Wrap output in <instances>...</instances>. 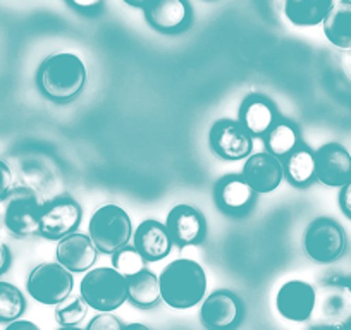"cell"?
I'll list each match as a JSON object with an SVG mask.
<instances>
[{
	"label": "cell",
	"mask_w": 351,
	"mask_h": 330,
	"mask_svg": "<svg viewBox=\"0 0 351 330\" xmlns=\"http://www.w3.org/2000/svg\"><path fill=\"white\" fill-rule=\"evenodd\" d=\"M339 207L348 218H351V181L341 188Z\"/></svg>",
	"instance_id": "cell-31"
},
{
	"label": "cell",
	"mask_w": 351,
	"mask_h": 330,
	"mask_svg": "<svg viewBox=\"0 0 351 330\" xmlns=\"http://www.w3.org/2000/svg\"><path fill=\"white\" fill-rule=\"evenodd\" d=\"M83 212L73 198H57L43 205L40 218V236L50 241H60L66 236L76 232L80 227Z\"/></svg>",
	"instance_id": "cell-11"
},
{
	"label": "cell",
	"mask_w": 351,
	"mask_h": 330,
	"mask_svg": "<svg viewBox=\"0 0 351 330\" xmlns=\"http://www.w3.org/2000/svg\"><path fill=\"white\" fill-rule=\"evenodd\" d=\"M315 179L329 188L351 181V155L343 144L326 143L315 151Z\"/></svg>",
	"instance_id": "cell-13"
},
{
	"label": "cell",
	"mask_w": 351,
	"mask_h": 330,
	"mask_svg": "<svg viewBox=\"0 0 351 330\" xmlns=\"http://www.w3.org/2000/svg\"><path fill=\"white\" fill-rule=\"evenodd\" d=\"M81 298L97 312H114L128 299V279L114 267L88 270L80 284Z\"/></svg>",
	"instance_id": "cell-4"
},
{
	"label": "cell",
	"mask_w": 351,
	"mask_h": 330,
	"mask_svg": "<svg viewBox=\"0 0 351 330\" xmlns=\"http://www.w3.org/2000/svg\"><path fill=\"white\" fill-rule=\"evenodd\" d=\"M255 191L252 190L245 177L238 174L224 176L215 186V201L219 208L229 215L245 214L253 203Z\"/></svg>",
	"instance_id": "cell-18"
},
{
	"label": "cell",
	"mask_w": 351,
	"mask_h": 330,
	"mask_svg": "<svg viewBox=\"0 0 351 330\" xmlns=\"http://www.w3.org/2000/svg\"><path fill=\"white\" fill-rule=\"evenodd\" d=\"M312 330L351 329V279L334 277L315 288Z\"/></svg>",
	"instance_id": "cell-3"
},
{
	"label": "cell",
	"mask_w": 351,
	"mask_h": 330,
	"mask_svg": "<svg viewBox=\"0 0 351 330\" xmlns=\"http://www.w3.org/2000/svg\"><path fill=\"white\" fill-rule=\"evenodd\" d=\"M12 179H14V176H12V170L8 162L0 160V201H4L11 194Z\"/></svg>",
	"instance_id": "cell-30"
},
{
	"label": "cell",
	"mask_w": 351,
	"mask_h": 330,
	"mask_svg": "<svg viewBox=\"0 0 351 330\" xmlns=\"http://www.w3.org/2000/svg\"><path fill=\"white\" fill-rule=\"evenodd\" d=\"M43 205L32 190H16L8 196L4 208V225L14 238L26 239L40 234Z\"/></svg>",
	"instance_id": "cell-8"
},
{
	"label": "cell",
	"mask_w": 351,
	"mask_h": 330,
	"mask_svg": "<svg viewBox=\"0 0 351 330\" xmlns=\"http://www.w3.org/2000/svg\"><path fill=\"white\" fill-rule=\"evenodd\" d=\"M128 299L133 301L138 308H154L160 303V284L158 277L150 270H141L128 277Z\"/></svg>",
	"instance_id": "cell-23"
},
{
	"label": "cell",
	"mask_w": 351,
	"mask_h": 330,
	"mask_svg": "<svg viewBox=\"0 0 351 330\" xmlns=\"http://www.w3.org/2000/svg\"><path fill=\"white\" fill-rule=\"evenodd\" d=\"M9 267H11V251H9L8 244L0 239V275L8 272Z\"/></svg>",
	"instance_id": "cell-32"
},
{
	"label": "cell",
	"mask_w": 351,
	"mask_h": 330,
	"mask_svg": "<svg viewBox=\"0 0 351 330\" xmlns=\"http://www.w3.org/2000/svg\"><path fill=\"white\" fill-rule=\"evenodd\" d=\"M145 264H147V260L134 246H124L123 250L112 255L114 268L126 279L145 270Z\"/></svg>",
	"instance_id": "cell-28"
},
{
	"label": "cell",
	"mask_w": 351,
	"mask_h": 330,
	"mask_svg": "<svg viewBox=\"0 0 351 330\" xmlns=\"http://www.w3.org/2000/svg\"><path fill=\"white\" fill-rule=\"evenodd\" d=\"M123 330H152L150 327L143 325V323H128V325H124Z\"/></svg>",
	"instance_id": "cell-36"
},
{
	"label": "cell",
	"mask_w": 351,
	"mask_h": 330,
	"mask_svg": "<svg viewBox=\"0 0 351 330\" xmlns=\"http://www.w3.org/2000/svg\"><path fill=\"white\" fill-rule=\"evenodd\" d=\"M324 35L334 47L351 50V0H337L322 23Z\"/></svg>",
	"instance_id": "cell-21"
},
{
	"label": "cell",
	"mask_w": 351,
	"mask_h": 330,
	"mask_svg": "<svg viewBox=\"0 0 351 330\" xmlns=\"http://www.w3.org/2000/svg\"><path fill=\"white\" fill-rule=\"evenodd\" d=\"M25 312V294L11 282H0V323L14 322Z\"/></svg>",
	"instance_id": "cell-26"
},
{
	"label": "cell",
	"mask_w": 351,
	"mask_h": 330,
	"mask_svg": "<svg viewBox=\"0 0 351 330\" xmlns=\"http://www.w3.org/2000/svg\"><path fill=\"white\" fill-rule=\"evenodd\" d=\"M239 123L252 136H265L278 123L276 109L265 97L250 95L239 110Z\"/></svg>",
	"instance_id": "cell-20"
},
{
	"label": "cell",
	"mask_w": 351,
	"mask_h": 330,
	"mask_svg": "<svg viewBox=\"0 0 351 330\" xmlns=\"http://www.w3.org/2000/svg\"><path fill=\"white\" fill-rule=\"evenodd\" d=\"M300 144L298 127L289 120H278L265 134V147L274 157H288Z\"/></svg>",
	"instance_id": "cell-25"
},
{
	"label": "cell",
	"mask_w": 351,
	"mask_h": 330,
	"mask_svg": "<svg viewBox=\"0 0 351 330\" xmlns=\"http://www.w3.org/2000/svg\"><path fill=\"white\" fill-rule=\"evenodd\" d=\"M172 242L167 227L157 220H143L134 231V248L148 262H157L171 253Z\"/></svg>",
	"instance_id": "cell-19"
},
{
	"label": "cell",
	"mask_w": 351,
	"mask_h": 330,
	"mask_svg": "<svg viewBox=\"0 0 351 330\" xmlns=\"http://www.w3.org/2000/svg\"><path fill=\"white\" fill-rule=\"evenodd\" d=\"M208 143L217 157L231 162L248 158L253 150V136L239 120L232 119L214 123L208 134Z\"/></svg>",
	"instance_id": "cell-9"
},
{
	"label": "cell",
	"mask_w": 351,
	"mask_h": 330,
	"mask_svg": "<svg viewBox=\"0 0 351 330\" xmlns=\"http://www.w3.org/2000/svg\"><path fill=\"white\" fill-rule=\"evenodd\" d=\"M36 83L43 95L53 102H69L80 95L86 83V67L74 53L60 52L47 57L38 69Z\"/></svg>",
	"instance_id": "cell-2"
},
{
	"label": "cell",
	"mask_w": 351,
	"mask_h": 330,
	"mask_svg": "<svg viewBox=\"0 0 351 330\" xmlns=\"http://www.w3.org/2000/svg\"><path fill=\"white\" fill-rule=\"evenodd\" d=\"M69 2L80 11H92L102 4V0H69Z\"/></svg>",
	"instance_id": "cell-34"
},
{
	"label": "cell",
	"mask_w": 351,
	"mask_h": 330,
	"mask_svg": "<svg viewBox=\"0 0 351 330\" xmlns=\"http://www.w3.org/2000/svg\"><path fill=\"white\" fill-rule=\"evenodd\" d=\"M88 308L90 306L81 298V294L69 296L56 305V322L60 327H76L86 316Z\"/></svg>",
	"instance_id": "cell-27"
},
{
	"label": "cell",
	"mask_w": 351,
	"mask_h": 330,
	"mask_svg": "<svg viewBox=\"0 0 351 330\" xmlns=\"http://www.w3.org/2000/svg\"><path fill=\"white\" fill-rule=\"evenodd\" d=\"M124 323L121 322V318H117L116 315H112V312H104L99 313L97 316H93L88 323L86 330H123Z\"/></svg>",
	"instance_id": "cell-29"
},
{
	"label": "cell",
	"mask_w": 351,
	"mask_h": 330,
	"mask_svg": "<svg viewBox=\"0 0 351 330\" xmlns=\"http://www.w3.org/2000/svg\"><path fill=\"white\" fill-rule=\"evenodd\" d=\"M245 316L243 301L231 291L219 289L204 299L200 320L208 330H234Z\"/></svg>",
	"instance_id": "cell-10"
},
{
	"label": "cell",
	"mask_w": 351,
	"mask_h": 330,
	"mask_svg": "<svg viewBox=\"0 0 351 330\" xmlns=\"http://www.w3.org/2000/svg\"><path fill=\"white\" fill-rule=\"evenodd\" d=\"M124 2L130 5H133V8H147L152 0H124Z\"/></svg>",
	"instance_id": "cell-35"
},
{
	"label": "cell",
	"mask_w": 351,
	"mask_h": 330,
	"mask_svg": "<svg viewBox=\"0 0 351 330\" xmlns=\"http://www.w3.org/2000/svg\"><path fill=\"white\" fill-rule=\"evenodd\" d=\"M315 306V288L305 281L285 282L276 296V308L279 315L289 322H308Z\"/></svg>",
	"instance_id": "cell-12"
},
{
	"label": "cell",
	"mask_w": 351,
	"mask_h": 330,
	"mask_svg": "<svg viewBox=\"0 0 351 330\" xmlns=\"http://www.w3.org/2000/svg\"><path fill=\"white\" fill-rule=\"evenodd\" d=\"M73 288V272L62 267L59 262L36 265L26 282L29 296L42 305H59L60 301L69 298Z\"/></svg>",
	"instance_id": "cell-7"
},
{
	"label": "cell",
	"mask_w": 351,
	"mask_h": 330,
	"mask_svg": "<svg viewBox=\"0 0 351 330\" xmlns=\"http://www.w3.org/2000/svg\"><path fill=\"white\" fill-rule=\"evenodd\" d=\"M285 174L295 186H306L315 179V151L302 143L286 157Z\"/></svg>",
	"instance_id": "cell-24"
},
{
	"label": "cell",
	"mask_w": 351,
	"mask_h": 330,
	"mask_svg": "<svg viewBox=\"0 0 351 330\" xmlns=\"http://www.w3.org/2000/svg\"><path fill=\"white\" fill-rule=\"evenodd\" d=\"M97 255L99 250L93 244L92 238L80 232H73L60 239L56 250L57 262L73 274L92 270L97 262Z\"/></svg>",
	"instance_id": "cell-16"
},
{
	"label": "cell",
	"mask_w": 351,
	"mask_h": 330,
	"mask_svg": "<svg viewBox=\"0 0 351 330\" xmlns=\"http://www.w3.org/2000/svg\"><path fill=\"white\" fill-rule=\"evenodd\" d=\"M147 21L158 31H180L188 25L191 9L186 0H152L145 9Z\"/></svg>",
	"instance_id": "cell-17"
},
{
	"label": "cell",
	"mask_w": 351,
	"mask_h": 330,
	"mask_svg": "<svg viewBox=\"0 0 351 330\" xmlns=\"http://www.w3.org/2000/svg\"><path fill=\"white\" fill-rule=\"evenodd\" d=\"M162 301L174 309H188L204 301L207 274L198 262L180 258L165 265L158 275Z\"/></svg>",
	"instance_id": "cell-1"
},
{
	"label": "cell",
	"mask_w": 351,
	"mask_h": 330,
	"mask_svg": "<svg viewBox=\"0 0 351 330\" xmlns=\"http://www.w3.org/2000/svg\"><path fill=\"white\" fill-rule=\"evenodd\" d=\"M241 176L255 193H272L285 179V165L269 151H258L246 158Z\"/></svg>",
	"instance_id": "cell-15"
},
{
	"label": "cell",
	"mask_w": 351,
	"mask_h": 330,
	"mask_svg": "<svg viewBox=\"0 0 351 330\" xmlns=\"http://www.w3.org/2000/svg\"><path fill=\"white\" fill-rule=\"evenodd\" d=\"M88 234L100 253L114 255L131 241L133 224L124 208L107 203L93 212L88 225Z\"/></svg>",
	"instance_id": "cell-5"
},
{
	"label": "cell",
	"mask_w": 351,
	"mask_h": 330,
	"mask_svg": "<svg viewBox=\"0 0 351 330\" xmlns=\"http://www.w3.org/2000/svg\"><path fill=\"white\" fill-rule=\"evenodd\" d=\"M5 330H42V329H40L36 323L29 322V320L18 318V320H14V322L9 323V325L5 327Z\"/></svg>",
	"instance_id": "cell-33"
},
{
	"label": "cell",
	"mask_w": 351,
	"mask_h": 330,
	"mask_svg": "<svg viewBox=\"0 0 351 330\" xmlns=\"http://www.w3.org/2000/svg\"><path fill=\"white\" fill-rule=\"evenodd\" d=\"M346 232L334 218L319 217L308 225L303 239L306 255L315 264L327 265L339 260L346 251Z\"/></svg>",
	"instance_id": "cell-6"
},
{
	"label": "cell",
	"mask_w": 351,
	"mask_h": 330,
	"mask_svg": "<svg viewBox=\"0 0 351 330\" xmlns=\"http://www.w3.org/2000/svg\"><path fill=\"white\" fill-rule=\"evenodd\" d=\"M334 0H285V16L291 25L306 28L324 23Z\"/></svg>",
	"instance_id": "cell-22"
},
{
	"label": "cell",
	"mask_w": 351,
	"mask_h": 330,
	"mask_svg": "<svg viewBox=\"0 0 351 330\" xmlns=\"http://www.w3.org/2000/svg\"><path fill=\"white\" fill-rule=\"evenodd\" d=\"M59 330H83V329H77V327H60ZM86 330V329H84Z\"/></svg>",
	"instance_id": "cell-37"
},
{
	"label": "cell",
	"mask_w": 351,
	"mask_h": 330,
	"mask_svg": "<svg viewBox=\"0 0 351 330\" xmlns=\"http://www.w3.org/2000/svg\"><path fill=\"white\" fill-rule=\"evenodd\" d=\"M165 227L172 242L180 248L200 244L207 236L205 217L190 205H178L172 208L165 220Z\"/></svg>",
	"instance_id": "cell-14"
}]
</instances>
